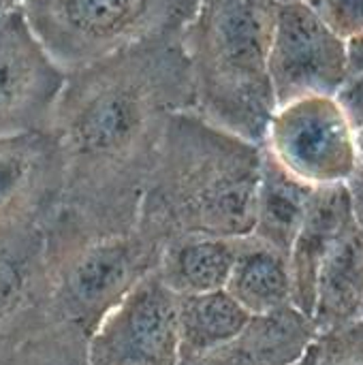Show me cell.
Returning <instances> with one entry per match:
<instances>
[{
  "label": "cell",
  "instance_id": "obj_1",
  "mask_svg": "<svg viewBox=\"0 0 363 365\" xmlns=\"http://www.w3.org/2000/svg\"><path fill=\"white\" fill-rule=\"evenodd\" d=\"M193 105L182 32L66 71L51 118L64 184L45 250L131 233L165 126Z\"/></svg>",
  "mask_w": 363,
  "mask_h": 365
},
{
  "label": "cell",
  "instance_id": "obj_2",
  "mask_svg": "<svg viewBox=\"0 0 363 365\" xmlns=\"http://www.w3.org/2000/svg\"><path fill=\"white\" fill-rule=\"evenodd\" d=\"M261 156V143L193 109L173 113L141 199L137 229L160 246L184 235H250Z\"/></svg>",
  "mask_w": 363,
  "mask_h": 365
},
{
  "label": "cell",
  "instance_id": "obj_3",
  "mask_svg": "<svg viewBox=\"0 0 363 365\" xmlns=\"http://www.w3.org/2000/svg\"><path fill=\"white\" fill-rule=\"evenodd\" d=\"M276 9L278 0H199L182 30L193 111L255 143L278 107L270 79Z\"/></svg>",
  "mask_w": 363,
  "mask_h": 365
},
{
  "label": "cell",
  "instance_id": "obj_4",
  "mask_svg": "<svg viewBox=\"0 0 363 365\" xmlns=\"http://www.w3.org/2000/svg\"><path fill=\"white\" fill-rule=\"evenodd\" d=\"M163 246L141 233L109 235L45 250L49 289L41 321L13 365H90L88 349L103 319L158 265Z\"/></svg>",
  "mask_w": 363,
  "mask_h": 365
},
{
  "label": "cell",
  "instance_id": "obj_5",
  "mask_svg": "<svg viewBox=\"0 0 363 365\" xmlns=\"http://www.w3.org/2000/svg\"><path fill=\"white\" fill-rule=\"evenodd\" d=\"M199 0H24L21 13L53 62L79 68L133 45L180 34Z\"/></svg>",
  "mask_w": 363,
  "mask_h": 365
},
{
  "label": "cell",
  "instance_id": "obj_6",
  "mask_svg": "<svg viewBox=\"0 0 363 365\" xmlns=\"http://www.w3.org/2000/svg\"><path fill=\"white\" fill-rule=\"evenodd\" d=\"M261 145L310 186L347 184L359 167L355 126L338 96H306L276 107Z\"/></svg>",
  "mask_w": 363,
  "mask_h": 365
},
{
  "label": "cell",
  "instance_id": "obj_7",
  "mask_svg": "<svg viewBox=\"0 0 363 365\" xmlns=\"http://www.w3.org/2000/svg\"><path fill=\"white\" fill-rule=\"evenodd\" d=\"M349 77V41L336 34L306 0L278 2L270 45L276 105L306 96H336Z\"/></svg>",
  "mask_w": 363,
  "mask_h": 365
},
{
  "label": "cell",
  "instance_id": "obj_8",
  "mask_svg": "<svg viewBox=\"0 0 363 365\" xmlns=\"http://www.w3.org/2000/svg\"><path fill=\"white\" fill-rule=\"evenodd\" d=\"M178 295L156 267L103 319L88 349L90 365H180Z\"/></svg>",
  "mask_w": 363,
  "mask_h": 365
},
{
  "label": "cell",
  "instance_id": "obj_9",
  "mask_svg": "<svg viewBox=\"0 0 363 365\" xmlns=\"http://www.w3.org/2000/svg\"><path fill=\"white\" fill-rule=\"evenodd\" d=\"M64 79L21 9L0 15V137L49 130Z\"/></svg>",
  "mask_w": 363,
  "mask_h": 365
},
{
  "label": "cell",
  "instance_id": "obj_10",
  "mask_svg": "<svg viewBox=\"0 0 363 365\" xmlns=\"http://www.w3.org/2000/svg\"><path fill=\"white\" fill-rule=\"evenodd\" d=\"M49 289L39 225L0 227V365H13L34 334Z\"/></svg>",
  "mask_w": 363,
  "mask_h": 365
},
{
  "label": "cell",
  "instance_id": "obj_11",
  "mask_svg": "<svg viewBox=\"0 0 363 365\" xmlns=\"http://www.w3.org/2000/svg\"><path fill=\"white\" fill-rule=\"evenodd\" d=\"M64 165L49 130L0 137V227H45L62 199Z\"/></svg>",
  "mask_w": 363,
  "mask_h": 365
},
{
  "label": "cell",
  "instance_id": "obj_12",
  "mask_svg": "<svg viewBox=\"0 0 363 365\" xmlns=\"http://www.w3.org/2000/svg\"><path fill=\"white\" fill-rule=\"evenodd\" d=\"M347 184L317 186L289 252L291 304L310 317L317 272L334 244L355 225Z\"/></svg>",
  "mask_w": 363,
  "mask_h": 365
},
{
  "label": "cell",
  "instance_id": "obj_13",
  "mask_svg": "<svg viewBox=\"0 0 363 365\" xmlns=\"http://www.w3.org/2000/svg\"><path fill=\"white\" fill-rule=\"evenodd\" d=\"M315 336L312 319L295 306H285L250 317L235 340L212 353L184 357L180 365H295Z\"/></svg>",
  "mask_w": 363,
  "mask_h": 365
},
{
  "label": "cell",
  "instance_id": "obj_14",
  "mask_svg": "<svg viewBox=\"0 0 363 365\" xmlns=\"http://www.w3.org/2000/svg\"><path fill=\"white\" fill-rule=\"evenodd\" d=\"M310 319L317 331L363 319V229L355 222L323 259Z\"/></svg>",
  "mask_w": 363,
  "mask_h": 365
},
{
  "label": "cell",
  "instance_id": "obj_15",
  "mask_svg": "<svg viewBox=\"0 0 363 365\" xmlns=\"http://www.w3.org/2000/svg\"><path fill=\"white\" fill-rule=\"evenodd\" d=\"M225 291L250 317L293 306L289 257L255 235L240 237Z\"/></svg>",
  "mask_w": 363,
  "mask_h": 365
},
{
  "label": "cell",
  "instance_id": "obj_16",
  "mask_svg": "<svg viewBox=\"0 0 363 365\" xmlns=\"http://www.w3.org/2000/svg\"><path fill=\"white\" fill-rule=\"evenodd\" d=\"M240 237L184 235L163 246L156 272L178 295H199L225 289Z\"/></svg>",
  "mask_w": 363,
  "mask_h": 365
},
{
  "label": "cell",
  "instance_id": "obj_17",
  "mask_svg": "<svg viewBox=\"0 0 363 365\" xmlns=\"http://www.w3.org/2000/svg\"><path fill=\"white\" fill-rule=\"evenodd\" d=\"M317 186L306 184L285 169L265 148L261 156V175L257 188L252 233L289 257L293 240L304 220L310 195Z\"/></svg>",
  "mask_w": 363,
  "mask_h": 365
},
{
  "label": "cell",
  "instance_id": "obj_18",
  "mask_svg": "<svg viewBox=\"0 0 363 365\" xmlns=\"http://www.w3.org/2000/svg\"><path fill=\"white\" fill-rule=\"evenodd\" d=\"M250 314L225 291L178 297L180 353L199 357L235 340L248 325Z\"/></svg>",
  "mask_w": 363,
  "mask_h": 365
},
{
  "label": "cell",
  "instance_id": "obj_19",
  "mask_svg": "<svg viewBox=\"0 0 363 365\" xmlns=\"http://www.w3.org/2000/svg\"><path fill=\"white\" fill-rule=\"evenodd\" d=\"M295 365H363V319L317 331Z\"/></svg>",
  "mask_w": 363,
  "mask_h": 365
},
{
  "label": "cell",
  "instance_id": "obj_20",
  "mask_svg": "<svg viewBox=\"0 0 363 365\" xmlns=\"http://www.w3.org/2000/svg\"><path fill=\"white\" fill-rule=\"evenodd\" d=\"M317 15L342 38L363 32V0H306Z\"/></svg>",
  "mask_w": 363,
  "mask_h": 365
},
{
  "label": "cell",
  "instance_id": "obj_21",
  "mask_svg": "<svg viewBox=\"0 0 363 365\" xmlns=\"http://www.w3.org/2000/svg\"><path fill=\"white\" fill-rule=\"evenodd\" d=\"M338 101L342 103L344 111L349 113L351 122L355 128L363 126V73L351 75L347 79V83L340 88V92L336 94Z\"/></svg>",
  "mask_w": 363,
  "mask_h": 365
},
{
  "label": "cell",
  "instance_id": "obj_22",
  "mask_svg": "<svg viewBox=\"0 0 363 365\" xmlns=\"http://www.w3.org/2000/svg\"><path fill=\"white\" fill-rule=\"evenodd\" d=\"M347 188H349V197L353 205V216L363 229V163H359V167L347 180Z\"/></svg>",
  "mask_w": 363,
  "mask_h": 365
},
{
  "label": "cell",
  "instance_id": "obj_23",
  "mask_svg": "<svg viewBox=\"0 0 363 365\" xmlns=\"http://www.w3.org/2000/svg\"><path fill=\"white\" fill-rule=\"evenodd\" d=\"M349 71L351 75L363 73V32L349 41Z\"/></svg>",
  "mask_w": 363,
  "mask_h": 365
},
{
  "label": "cell",
  "instance_id": "obj_24",
  "mask_svg": "<svg viewBox=\"0 0 363 365\" xmlns=\"http://www.w3.org/2000/svg\"><path fill=\"white\" fill-rule=\"evenodd\" d=\"M24 0H0V15L13 11V9H19Z\"/></svg>",
  "mask_w": 363,
  "mask_h": 365
},
{
  "label": "cell",
  "instance_id": "obj_25",
  "mask_svg": "<svg viewBox=\"0 0 363 365\" xmlns=\"http://www.w3.org/2000/svg\"><path fill=\"white\" fill-rule=\"evenodd\" d=\"M355 141H357V154H359V163H363V126L355 128Z\"/></svg>",
  "mask_w": 363,
  "mask_h": 365
},
{
  "label": "cell",
  "instance_id": "obj_26",
  "mask_svg": "<svg viewBox=\"0 0 363 365\" xmlns=\"http://www.w3.org/2000/svg\"><path fill=\"white\" fill-rule=\"evenodd\" d=\"M278 2H291V0H278Z\"/></svg>",
  "mask_w": 363,
  "mask_h": 365
}]
</instances>
